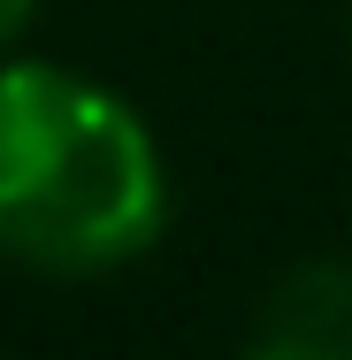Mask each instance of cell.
<instances>
[{"mask_svg":"<svg viewBox=\"0 0 352 360\" xmlns=\"http://www.w3.org/2000/svg\"><path fill=\"white\" fill-rule=\"evenodd\" d=\"M169 222V169L145 115L62 70L0 62V253L39 276H107Z\"/></svg>","mask_w":352,"mask_h":360,"instance_id":"obj_1","label":"cell"},{"mask_svg":"<svg viewBox=\"0 0 352 360\" xmlns=\"http://www.w3.org/2000/svg\"><path fill=\"white\" fill-rule=\"evenodd\" d=\"M245 345L268 360H352V269H337V261L291 269L261 299Z\"/></svg>","mask_w":352,"mask_h":360,"instance_id":"obj_2","label":"cell"},{"mask_svg":"<svg viewBox=\"0 0 352 360\" xmlns=\"http://www.w3.org/2000/svg\"><path fill=\"white\" fill-rule=\"evenodd\" d=\"M31 15H39V0H0V46H15Z\"/></svg>","mask_w":352,"mask_h":360,"instance_id":"obj_3","label":"cell"}]
</instances>
